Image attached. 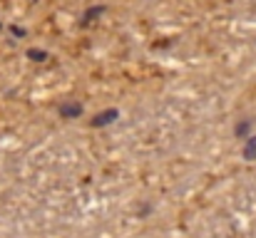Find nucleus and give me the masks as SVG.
Segmentation results:
<instances>
[{
  "mask_svg": "<svg viewBox=\"0 0 256 238\" xmlns=\"http://www.w3.org/2000/svg\"><path fill=\"white\" fill-rule=\"evenodd\" d=\"M246 157H256V137L249 142V147H246Z\"/></svg>",
  "mask_w": 256,
  "mask_h": 238,
  "instance_id": "nucleus-1",
  "label": "nucleus"
}]
</instances>
